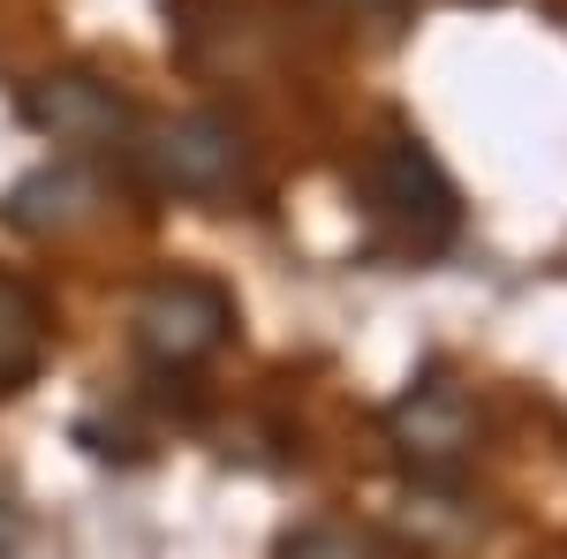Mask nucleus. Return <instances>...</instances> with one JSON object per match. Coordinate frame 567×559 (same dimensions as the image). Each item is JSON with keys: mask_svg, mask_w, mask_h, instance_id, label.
<instances>
[{"mask_svg": "<svg viewBox=\"0 0 567 559\" xmlns=\"http://www.w3.org/2000/svg\"><path fill=\"white\" fill-rule=\"evenodd\" d=\"M355 205L371 219V242L379 250L416 258V265L454 250V235H462V189L446 182L432 144L409 130V122H386V130L363 144V159H355Z\"/></svg>", "mask_w": 567, "mask_h": 559, "instance_id": "1", "label": "nucleus"}, {"mask_svg": "<svg viewBox=\"0 0 567 559\" xmlns=\"http://www.w3.org/2000/svg\"><path fill=\"white\" fill-rule=\"evenodd\" d=\"M122 167L152 197L235 205V197L258 189V144H250L243 122H227L213 106H189V114H167V122H136Z\"/></svg>", "mask_w": 567, "mask_h": 559, "instance_id": "2", "label": "nucleus"}, {"mask_svg": "<svg viewBox=\"0 0 567 559\" xmlns=\"http://www.w3.org/2000/svg\"><path fill=\"white\" fill-rule=\"evenodd\" d=\"M130 341L159 379H182L235 341V296L213 272H159L130 310Z\"/></svg>", "mask_w": 567, "mask_h": 559, "instance_id": "3", "label": "nucleus"}, {"mask_svg": "<svg viewBox=\"0 0 567 559\" xmlns=\"http://www.w3.org/2000/svg\"><path fill=\"white\" fill-rule=\"evenodd\" d=\"M16 114H23L45 144H61V159H99V167L122 159L136 122H144L106 76H84V69H53L39 84H23Z\"/></svg>", "mask_w": 567, "mask_h": 559, "instance_id": "4", "label": "nucleus"}, {"mask_svg": "<svg viewBox=\"0 0 567 559\" xmlns=\"http://www.w3.org/2000/svg\"><path fill=\"white\" fill-rule=\"evenodd\" d=\"M386 438L416 476H446L454 484L470 469V454H477V401L454 379H416L386 408Z\"/></svg>", "mask_w": 567, "mask_h": 559, "instance_id": "5", "label": "nucleus"}, {"mask_svg": "<svg viewBox=\"0 0 567 559\" xmlns=\"http://www.w3.org/2000/svg\"><path fill=\"white\" fill-rule=\"evenodd\" d=\"M99 197H106L99 159H53V167L23 174V182L8 189L0 219H8L16 235H76V227L99 219Z\"/></svg>", "mask_w": 567, "mask_h": 559, "instance_id": "6", "label": "nucleus"}, {"mask_svg": "<svg viewBox=\"0 0 567 559\" xmlns=\"http://www.w3.org/2000/svg\"><path fill=\"white\" fill-rule=\"evenodd\" d=\"M45 348H53V310H45V296L31 280L0 272V401L39 379Z\"/></svg>", "mask_w": 567, "mask_h": 559, "instance_id": "7", "label": "nucleus"}, {"mask_svg": "<svg viewBox=\"0 0 567 559\" xmlns=\"http://www.w3.org/2000/svg\"><path fill=\"white\" fill-rule=\"evenodd\" d=\"M280 559H393L371 529H349V521H310V529H296L288 545H280Z\"/></svg>", "mask_w": 567, "mask_h": 559, "instance_id": "8", "label": "nucleus"}, {"mask_svg": "<svg viewBox=\"0 0 567 559\" xmlns=\"http://www.w3.org/2000/svg\"><path fill=\"white\" fill-rule=\"evenodd\" d=\"M16 545H23V515H16V507H8V499H0V559L16 552Z\"/></svg>", "mask_w": 567, "mask_h": 559, "instance_id": "9", "label": "nucleus"}]
</instances>
